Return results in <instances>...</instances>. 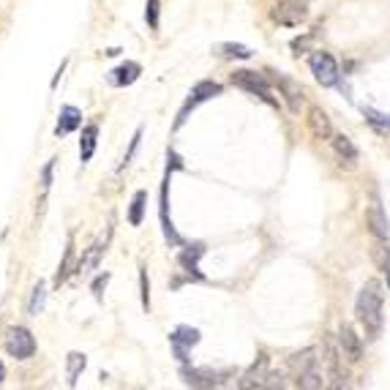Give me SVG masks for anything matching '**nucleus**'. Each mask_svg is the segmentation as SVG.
I'll return each instance as SVG.
<instances>
[{"instance_id": "aec40b11", "label": "nucleus", "mask_w": 390, "mask_h": 390, "mask_svg": "<svg viewBox=\"0 0 390 390\" xmlns=\"http://www.w3.org/2000/svg\"><path fill=\"white\" fill-rule=\"evenodd\" d=\"M295 385L303 390H317V388H325L328 382L322 379V372H319V366H314V369H308V372H303L295 377Z\"/></svg>"}, {"instance_id": "f03ea898", "label": "nucleus", "mask_w": 390, "mask_h": 390, "mask_svg": "<svg viewBox=\"0 0 390 390\" xmlns=\"http://www.w3.org/2000/svg\"><path fill=\"white\" fill-rule=\"evenodd\" d=\"M306 17H308L306 0H282V3H276L273 11H270V19L284 25V28H295V25L306 22Z\"/></svg>"}, {"instance_id": "bb28decb", "label": "nucleus", "mask_w": 390, "mask_h": 390, "mask_svg": "<svg viewBox=\"0 0 390 390\" xmlns=\"http://www.w3.org/2000/svg\"><path fill=\"white\" fill-rule=\"evenodd\" d=\"M44 298H47V286H44V284H35L33 298H30V306H28V311H30L33 317L44 308Z\"/></svg>"}, {"instance_id": "6e6552de", "label": "nucleus", "mask_w": 390, "mask_h": 390, "mask_svg": "<svg viewBox=\"0 0 390 390\" xmlns=\"http://www.w3.org/2000/svg\"><path fill=\"white\" fill-rule=\"evenodd\" d=\"M338 350L344 352V357H350L352 363L363 360V341L355 333L352 325H341V330H338Z\"/></svg>"}, {"instance_id": "dca6fc26", "label": "nucleus", "mask_w": 390, "mask_h": 390, "mask_svg": "<svg viewBox=\"0 0 390 390\" xmlns=\"http://www.w3.org/2000/svg\"><path fill=\"white\" fill-rule=\"evenodd\" d=\"M96 137H99V126H85L82 128V140H79V161L85 164V161L93 159V150H96Z\"/></svg>"}, {"instance_id": "9b49d317", "label": "nucleus", "mask_w": 390, "mask_h": 390, "mask_svg": "<svg viewBox=\"0 0 390 390\" xmlns=\"http://www.w3.org/2000/svg\"><path fill=\"white\" fill-rule=\"evenodd\" d=\"M218 93H221V85H218V82H199V85L191 90V99H189V104L183 106V112H180V118H177V126L186 121V112H189V109H194L199 101H208V99L218 96Z\"/></svg>"}, {"instance_id": "a878e982", "label": "nucleus", "mask_w": 390, "mask_h": 390, "mask_svg": "<svg viewBox=\"0 0 390 390\" xmlns=\"http://www.w3.org/2000/svg\"><path fill=\"white\" fill-rule=\"evenodd\" d=\"M71 267H74V243H69V248H66V257H63V262H60V270H57V276H55V284L66 282Z\"/></svg>"}, {"instance_id": "f257e3e1", "label": "nucleus", "mask_w": 390, "mask_h": 390, "mask_svg": "<svg viewBox=\"0 0 390 390\" xmlns=\"http://www.w3.org/2000/svg\"><path fill=\"white\" fill-rule=\"evenodd\" d=\"M382 303H385V292H382V284L377 279H369L363 284L357 303H355V314L360 319V325L366 328V333L372 338L379 336L382 330Z\"/></svg>"}, {"instance_id": "c85d7f7f", "label": "nucleus", "mask_w": 390, "mask_h": 390, "mask_svg": "<svg viewBox=\"0 0 390 390\" xmlns=\"http://www.w3.org/2000/svg\"><path fill=\"white\" fill-rule=\"evenodd\" d=\"M145 17H147V25L156 30L159 28V0H147V11H145Z\"/></svg>"}, {"instance_id": "9d476101", "label": "nucleus", "mask_w": 390, "mask_h": 390, "mask_svg": "<svg viewBox=\"0 0 390 390\" xmlns=\"http://www.w3.org/2000/svg\"><path fill=\"white\" fill-rule=\"evenodd\" d=\"M276 82H279V90H282L284 101H286V106L292 109V112H301L303 106V88L301 82H295L292 77H276Z\"/></svg>"}, {"instance_id": "20e7f679", "label": "nucleus", "mask_w": 390, "mask_h": 390, "mask_svg": "<svg viewBox=\"0 0 390 390\" xmlns=\"http://www.w3.org/2000/svg\"><path fill=\"white\" fill-rule=\"evenodd\" d=\"M6 352L17 360H28L35 355V338L28 328H11L6 333Z\"/></svg>"}, {"instance_id": "a211bd4d", "label": "nucleus", "mask_w": 390, "mask_h": 390, "mask_svg": "<svg viewBox=\"0 0 390 390\" xmlns=\"http://www.w3.org/2000/svg\"><path fill=\"white\" fill-rule=\"evenodd\" d=\"M372 260H374V265L388 276V286H390V246L385 243V240L377 238V243L372 246Z\"/></svg>"}, {"instance_id": "f3484780", "label": "nucleus", "mask_w": 390, "mask_h": 390, "mask_svg": "<svg viewBox=\"0 0 390 390\" xmlns=\"http://www.w3.org/2000/svg\"><path fill=\"white\" fill-rule=\"evenodd\" d=\"M314 366H319L317 350H303V352L292 355V360H289V369L295 372V377L303 372H308V369H314Z\"/></svg>"}, {"instance_id": "72a5a7b5", "label": "nucleus", "mask_w": 390, "mask_h": 390, "mask_svg": "<svg viewBox=\"0 0 390 390\" xmlns=\"http://www.w3.org/2000/svg\"><path fill=\"white\" fill-rule=\"evenodd\" d=\"M52 167H55V161H50V164L44 167V175H41V180H44V191H47L50 183H52Z\"/></svg>"}, {"instance_id": "2f4dec72", "label": "nucleus", "mask_w": 390, "mask_h": 390, "mask_svg": "<svg viewBox=\"0 0 390 390\" xmlns=\"http://www.w3.org/2000/svg\"><path fill=\"white\" fill-rule=\"evenodd\" d=\"M286 382H284V374H267V379H265V385L262 388H284Z\"/></svg>"}, {"instance_id": "f8f14e48", "label": "nucleus", "mask_w": 390, "mask_h": 390, "mask_svg": "<svg viewBox=\"0 0 390 390\" xmlns=\"http://www.w3.org/2000/svg\"><path fill=\"white\" fill-rule=\"evenodd\" d=\"M366 227L372 230L374 238H379V240H388V218H385V211H382V205H377L374 202L372 208L366 211Z\"/></svg>"}, {"instance_id": "7c9ffc66", "label": "nucleus", "mask_w": 390, "mask_h": 390, "mask_svg": "<svg viewBox=\"0 0 390 390\" xmlns=\"http://www.w3.org/2000/svg\"><path fill=\"white\" fill-rule=\"evenodd\" d=\"M109 284V273H104V276H99L96 282H93V295L101 301V295H104V286Z\"/></svg>"}, {"instance_id": "2eb2a0df", "label": "nucleus", "mask_w": 390, "mask_h": 390, "mask_svg": "<svg viewBox=\"0 0 390 390\" xmlns=\"http://www.w3.org/2000/svg\"><path fill=\"white\" fill-rule=\"evenodd\" d=\"M140 71H142L140 63H123V66H118L115 71H109V82H112V85H118V88L131 85V82H137Z\"/></svg>"}, {"instance_id": "6ab92c4d", "label": "nucleus", "mask_w": 390, "mask_h": 390, "mask_svg": "<svg viewBox=\"0 0 390 390\" xmlns=\"http://www.w3.org/2000/svg\"><path fill=\"white\" fill-rule=\"evenodd\" d=\"M172 341V347H186V350H191L194 344H199V330L196 328H189V325H180L175 333L169 336Z\"/></svg>"}, {"instance_id": "423d86ee", "label": "nucleus", "mask_w": 390, "mask_h": 390, "mask_svg": "<svg viewBox=\"0 0 390 390\" xmlns=\"http://www.w3.org/2000/svg\"><path fill=\"white\" fill-rule=\"evenodd\" d=\"M325 363H328V372H330L328 388H347L350 374H347V369H341V355H338V347L330 338H325Z\"/></svg>"}, {"instance_id": "393cba45", "label": "nucleus", "mask_w": 390, "mask_h": 390, "mask_svg": "<svg viewBox=\"0 0 390 390\" xmlns=\"http://www.w3.org/2000/svg\"><path fill=\"white\" fill-rule=\"evenodd\" d=\"M202 257V246H189L183 254H180V265L186 267L189 273H194L196 279H199V267H196V260Z\"/></svg>"}, {"instance_id": "b1692460", "label": "nucleus", "mask_w": 390, "mask_h": 390, "mask_svg": "<svg viewBox=\"0 0 390 390\" xmlns=\"http://www.w3.org/2000/svg\"><path fill=\"white\" fill-rule=\"evenodd\" d=\"M69 385H77V377L85 372V366H88V357L82 352H71L69 355Z\"/></svg>"}, {"instance_id": "1a4fd4ad", "label": "nucleus", "mask_w": 390, "mask_h": 390, "mask_svg": "<svg viewBox=\"0 0 390 390\" xmlns=\"http://www.w3.org/2000/svg\"><path fill=\"white\" fill-rule=\"evenodd\" d=\"M306 123H308V131H311L314 140H333V126H330V118H328L325 109H319V106H308V118H306Z\"/></svg>"}, {"instance_id": "c756f323", "label": "nucleus", "mask_w": 390, "mask_h": 390, "mask_svg": "<svg viewBox=\"0 0 390 390\" xmlns=\"http://www.w3.org/2000/svg\"><path fill=\"white\" fill-rule=\"evenodd\" d=\"M140 289H142V306H145V311L150 308V282H147V273L140 270Z\"/></svg>"}, {"instance_id": "ddd939ff", "label": "nucleus", "mask_w": 390, "mask_h": 390, "mask_svg": "<svg viewBox=\"0 0 390 390\" xmlns=\"http://www.w3.org/2000/svg\"><path fill=\"white\" fill-rule=\"evenodd\" d=\"M183 379H186V385H194V388H213V385H221V374L218 372H211V369H183Z\"/></svg>"}, {"instance_id": "0eeeda50", "label": "nucleus", "mask_w": 390, "mask_h": 390, "mask_svg": "<svg viewBox=\"0 0 390 390\" xmlns=\"http://www.w3.org/2000/svg\"><path fill=\"white\" fill-rule=\"evenodd\" d=\"M267 374H270V357H267V355H260V357L248 366V372L240 377L238 388L240 390L262 388V385H265V379H267Z\"/></svg>"}, {"instance_id": "4be33fe9", "label": "nucleus", "mask_w": 390, "mask_h": 390, "mask_svg": "<svg viewBox=\"0 0 390 390\" xmlns=\"http://www.w3.org/2000/svg\"><path fill=\"white\" fill-rule=\"evenodd\" d=\"M216 55L221 57H238V60H248L251 57V50L243 47V44H232V41H224V44H216Z\"/></svg>"}, {"instance_id": "7ed1b4c3", "label": "nucleus", "mask_w": 390, "mask_h": 390, "mask_svg": "<svg viewBox=\"0 0 390 390\" xmlns=\"http://www.w3.org/2000/svg\"><path fill=\"white\" fill-rule=\"evenodd\" d=\"M232 85H238V88L248 90V93H254V96H260L265 104L276 106L279 101L270 96V88H267V79L262 74H257V71H235L232 74Z\"/></svg>"}, {"instance_id": "412c9836", "label": "nucleus", "mask_w": 390, "mask_h": 390, "mask_svg": "<svg viewBox=\"0 0 390 390\" xmlns=\"http://www.w3.org/2000/svg\"><path fill=\"white\" fill-rule=\"evenodd\" d=\"M333 150L338 153V159H344V161H357V147L352 145V140L347 137V134H336L333 137Z\"/></svg>"}, {"instance_id": "cd10ccee", "label": "nucleus", "mask_w": 390, "mask_h": 390, "mask_svg": "<svg viewBox=\"0 0 390 390\" xmlns=\"http://www.w3.org/2000/svg\"><path fill=\"white\" fill-rule=\"evenodd\" d=\"M99 254H101V246H93V248H90L88 257H85V260H82V262L77 265V270H79V276H88L90 270L96 267V262H99Z\"/></svg>"}, {"instance_id": "5701e85b", "label": "nucleus", "mask_w": 390, "mask_h": 390, "mask_svg": "<svg viewBox=\"0 0 390 390\" xmlns=\"http://www.w3.org/2000/svg\"><path fill=\"white\" fill-rule=\"evenodd\" d=\"M145 202H147V191H137L131 199V211H128V221L131 227H140L142 216H145Z\"/></svg>"}, {"instance_id": "f704fd0d", "label": "nucleus", "mask_w": 390, "mask_h": 390, "mask_svg": "<svg viewBox=\"0 0 390 390\" xmlns=\"http://www.w3.org/2000/svg\"><path fill=\"white\" fill-rule=\"evenodd\" d=\"M6 379V366H3V360H0V382Z\"/></svg>"}, {"instance_id": "473e14b6", "label": "nucleus", "mask_w": 390, "mask_h": 390, "mask_svg": "<svg viewBox=\"0 0 390 390\" xmlns=\"http://www.w3.org/2000/svg\"><path fill=\"white\" fill-rule=\"evenodd\" d=\"M140 137H142V131H137V134H134V140H131V147H128V153H126V159H123V164H121V167H128V164H131V156H134V150H137V145H140Z\"/></svg>"}, {"instance_id": "39448f33", "label": "nucleus", "mask_w": 390, "mask_h": 390, "mask_svg": "<svg viewBox=\"0 0 390 390\" xmlns=\"http://www.w3.org/2000/svg\"><path fill=\"white\" fill-rule=\"evenodd\" d=\"M308 66H311V74H314V79H317L319 85L333 88L338 82V66L330 52H319L317 50V52L308 57Z\"/></svg>"}, {"instance_id": "4468645a", "label": "nucleus", "mask_w": 390, "mask_h": 390, "mask_svg": "<svg viewBox=\"0 0 390 390\" xmlns=\"http://www.w3.org/2000/svg\"><path fill=\"white\" fill-rule=\"evenodd\" d=\"M82 123V112L77 109V106H60V121H57V128H55V134L57 137H63V134H69V131H74L77 126Z\"/></svg>"}]
</instances>
